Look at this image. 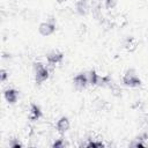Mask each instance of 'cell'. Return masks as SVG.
<instances>
[{
  "label": "cell",
  "instance_id": "9a60e30c",
  "mask_svg": "<svg viewBox=\"0 0 148 148\" xmlns=\"http://www.w3.org/2000/svg\"><path fill=\"white\" fill-rule=\"evenodd\" d=\"M9 147H12V148H20V147H22V143L20 142L18 139L13 138V139L9 140Z\"/></svg>",
  "mask_w": 148,
  "mask_h": 148
},
{
  "label": "cell",
  "instance_id": "7a4b0ae2",
  "mask_svg": "<svg viewBox=\"0 0 148 148\" xmlns=\"http://www.w3.org/2000/svg\"><path fill=\"white\" fill-rule=\"evenodd\" d=\"M39 34L42 36H50L56 31V17L50 15L45 22H42L38 27Z\"/></svg>",
  "mask_w": 148,
  "mask_h": 148
},
{
  "label": "cell",
  "instance_id": "2e32d148",
  "mask_svg": "<svg viewBox=\"0 0 148 148\" xmlns=\"http://www.w3.org/2000/svg\"><path fill=\"white\" fill-rule=\"evenodd\" d=\"M8 79H9V72H7L6 69L2 68L0 71V80H1V82H6Z\"/></svg>",
  "mask_w": 148,
  "mask_h": 148
},
{
  "label": "cell",
  "instance_id": "8fae6325",
  "mask_svg": "<svg viewBox=\"0 0 148 148\" xmlns=\"http://www.w3.org/2000/svg\"><path fill=\"white\" fill-rule=\"evenodd\" d=\"M109 88H110V90H111V94L113 95V96H116V97H119L120 95H121V88L117 84V83H113L112 81L109 83V86H108Z\"/></svg>",
  "mask_w": 148,
  "mask_h": 148
},
{
  "label": "cell",
  "instance_id": "6da1fadb",
  "mask_svg": "<svg viewBox=\"0 0 148 148\" xmlns=\"http://www.w3.org/2000/svg\"><path fill=\"white\" fill-rule=\"evenodd\" d=\"M34 69H35V80L36 83L40 84L44 81H46L50 76V69L47 66L43 65L42 62H35L34 64Z\"/></svg>",
  "mask_w": 148,
  "mask_h": 148
},
{
  "label": "cell",
  "instance_id": "ba28073f",
  "mask_svg": "<svg viewBox=\"0 0 148 148\" xmlns=\"http://www.w3.org/2000/svg\"><path fill=\"white\" fill-rule=\"evenodd\" d=\"M56 127H57V131L59 133H65L69 130L71 127V123L68 120L67 117H61L57 120V124H56Z\"/></svg>",
  "mask_w": 148,
  "mask_h": 148
},
{
  "label": "cell",
  "instance_id": "52a82bcc",
  "mask_svg": "<svg viewBox=\"0 0 148 148\" xmlns=\"http://www.w3.org/2000/svg\"><path fill=\"white\" fill-rule=\"evenodd\" d=\"M40 117H42V110H40V108H39L37 104L32 103V104L30 105V109H29V114H28L29 120H31V121H37Z\"/></svg>",
  "mask_w": 148,
  "mask_h": 148
},
{
  "label": "cell",
  "instance_id": "30bf717a",
  "mask_svg": "<svg viewBox=\"0 0 148 148\" xmlns=\"http://www.w3.org/2000/svg\"><path fill=\"white\" fill-rule=\"evenodd\" d=\"M87 75H88V82H89V84H91V86H98L101 75H98L95 71H90Z\"/></svg>",
  "mask_w": 148,
  "mask_h": 148
},
{
  "label": "cell",
  "instance_id": "277c9868",
  "mask_svg": "<svg viewBox=\"0 0 148 148\" xmlns=\"http://www.w3.org/2000/svg\"><path fill=\"white\" fill-rule=\"evenodd\" d=\"M64 60V53L59 52V51H51L50 53L46 54V61L50 66H56L61 64Z\"/></svg>",
  "mask_w": 148,
  "mask_h": 148
},
{
  "label": "cell",
  "instance_id": "8992f818",
  "mask_svg": "<svg viewBox=\"0 0 148 148\" xmlns=\"http://www.w3.org/2000/svg\"><path fill=\"white\" fill-rule=\"evenodd\" d=\"M18 96H20L18 91H17L16 89H14V88H8V89H6V90L3 91V97H5V99H6L9 104L16 103L17 99H18Z\"/></svg>",
  "mask_w": 148,
  "mask_h": 148
},
{
  "label": "cell",
  "instance_id": "5b68a950",
  "mask_svg": "<svg viewBox=\"0 0 148 148\" xmlns=\"http://www.w3.org/2000/svg\"><path fill=\"white\" fill-rule=\"evenodd\" d=\"M73 83H74V86H75L76 89H80V90L81 89H84L87 87V84L89 83L88 82V75L84 74V73L76 74L74 76V79H73Z\"/></svg>",
  "mask_w": 148,
  "mask_h": 148
},
{
  "label": "cell",
  "instance_id": "e0dca14e",
  "mask_svg": "<svg viewBox=\"0 0 148 148\" xmlns=\"http://www.w3.org/2000/svg\"><path fill=\"white\" fill-rule=\"evenodd\" d=\"M86 32H87V25H86L84 23H81L80 27H79V29H77V34H79L80 36H83Z\"/></svg>",
  "mask_w": 148,
  "mask_h": 148
},
{
  "label": "cell",
  "instance_id": "7c38bea8",
  "mask_svg": "<svg viewBox=\"0 0 148 148\" xmlns=\"http://www.w3.org/2000/svg\"><path fill=\"white\" fill-rule=\"evenodd\" d=\"M86 147H92V148H98V147H103L104 146V143L101 141V140H94V139H91V138H89L88 139V142L84 145Z\"/></svg>",
  "mask_w": 148,
  "mask_h": 148
},
{
  "label": "cell",
  "instance_id": "3957f363",
  "mask_svg": "<svg viewBox=\"0 0 148 148\" xmlns=\"http://www.w3.org/2000/svg\"><path fill=\"white\" fill-rule=\"evenodd\" d=\"M123 83L125 86L135 88V87H140L141 86V80L138 76V74L133 71V69H128L125 72V74L123 75Z\"/></svg>",
  "mask_w": 148,
  "mask_h": 148
},
{
  "label": "cell",
  "instance_id": "ac0fdd59",
  "mask_svg": "<svg viewBox=\"0 0 148 148\" xmlns=\"http://www.w3.org/2000/svg\"><path fill=\"white\" fill-rule=\"evenodd\" d=\"M57 1H58V2H59V3H62V2H65V1H66V0H57Z\"/></svg>",
  "mask_w": 148,
  "mask_h": 148
},
{
  "label": "cell",
  "instance_id": "5bb4252c",
  "mask_svg": "<svg viewBox=\"0 0 148 148\" xmlns=\"http://www.w3.org/2000/svg\"><path fill=\"white\" fill-rule=\"evenodd\" d=\"M117 6V0H104V7L106 9H113Z\"/></svg>",
  "mask_w": 148,
  "mask_h": 148
},
{
  "label": "cell",
  "instance_id": "4fadbf2b",
  "mask_svg": "<svg viewBox=\"0 0 148 148\" xmlns=\"http://www.w3.org/2000/svg\"><path fill=\"white\" fill-rule=\"evenodd\" d=\"M65 146H67V143L65 142V139H62V138H60V139H54V142L52 143V147H53V148H62V147H65Z\"/></svg>",
  "mask_w": 148,
  "mask_h": 148
},
{
  "label": "cell",
  "instance_id": "9c48e42d",
  "mask_svg": "<svg viewBox=\"0 0 148 148\" xmlns=\"http://www.w3.org/2000/svg\"><path fill=\"white\" fill-rule=\"evenodd\" d=\"M138 45H139V43H138V42L135 40V38L132 37V36H127V37L124 39V43H123V46H124L127 51H130V52L135 51L136 47H138Z\"/></svg>",
  "mask_w": 148,
  "mask_h": 148
}]
</instances>
